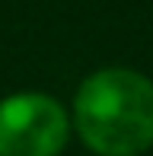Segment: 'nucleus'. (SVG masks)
I'll return each mask as SVG.
<instances>
[{"instance_id": "f257e3e1", "label": "nucleus", "mask_w": 153, "mask_h": 156, "mask_svg": "<svg viewBox=\"0 0 153 156\" xmlns=\"http://www.w3.org/2000/svg\"><path fill=\"white\" fill-rule=\"evenodd\" d=\"M73 127L99 156H141L153 147V80L131 67L89 73L73 96Z\"/></svg>"}, {"instance_id": "f03ea898", "label": "nucleus", "mask_w": 153, "mask_h": 156, "mask_svg": "<svg viewBox=\"0 0 153 156\" xmlns=\"http://www.w3.org/2000/svg\"><path fill=\"white\" fill-rule=\"evenodd\" d=\"M70 137V118L45 93L0 99V156H58Z\"/></svg>"}]
</instances>
